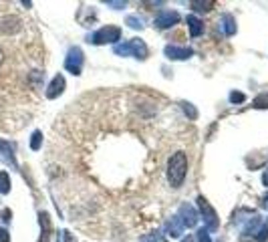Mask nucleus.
I'll return each instance as SVG.
<instances>
[{
    "label": "nucleus",
    "instance_id": "1",
    "mask_svg": "<svg viewBox=\"0 0 268 242\" xmlns=\"http://www.w3.org/2000/svg\"><path fill=\"white\" fill-rule=\"evenodd\" d=\"M188 173V156L184 151H175L168 162V180L171 188H180Z\"/></svg>",
    "mask_w": 268,
    "mask_h": 242
},
{
    "label": "nucleus",
    "instance_id": "2",
    "mask_svg": "<svg viewBox=\"0 0 268 242\" xmlns=\"http://www.w3.org/2000/svg\"><path fill=\"white\" fill-rule=\"evenodd\" d=\"M113 51H115V55H121V57H127V55H133L137 59L147 57V45L141 38H131L127 42H121V45H115Z\"/></svg>",
    "mask_w": 268,
    "mask_h": 242
},
{
    "label": "nucleus",
    "instance_id": "3",
    "mask_svg": "<svg viewBox=\"0 0 268 242\" xmlns=\"http://www.w3.org/2000/svg\"><path fill=\"white\" fill-rule=\"evenodd\" d=\"M198 208H200V212H202V216H204V228L210 232H214V230H218L220 228V220H218V214H216V210L210 206V202L206 200L204 196H200L198 198Z\"/></svg>",
    "mask_w": 268,
    "mask_h": 242
},
{
    "label": "nucleus",
    "instance_id": "4",
    "mask_svg": "<svg viewBox=\"0 0 268 242\" xmlns=\"http://www.w3.org/2000/svg\"><path fill=\"white\" fill-rule=\"evenodd\" d=\"M119 38H121V29L113 27V25H107V27L99 29L95 35H91L89 42H93V45H107V42H117Z\"/></svg>",
    "mask_w": 268,
    "mask_h": 242
},
{
    "label": "nucleus",
    "instance_id": "5",
    "mask_svg": "<svg viewBox=\"0 0 268 242\" xmlns=\"http://www.w3.org/2000/svg\"><path fill=\"white\" fill-rule=\"evenodd\" d=\"M83 51L79 47H71L69 49V55H67V61H65V69L73 73V75H81V69H83Z\"/></svg>",
    "mask_w": 268,
    "mask_h": 242
},
{
    "label": "nucleus",
    "instance_id": "6",
    "mask_svg": "<svg viewBox=\"0 0 268 242\" xmlns=\"http://www.w3.org/2000/svg\"><path fill=\"white\" fill-rule=\"evenodd\" d=\"M177 218L182 220V224L184 228H194L198 224V212L194 206H190L188 202L180 206V212H177Z\"/></svg>",
    "mask_w": 268,
    "mask_h": 242
},
{
    "label": "nucleus",
    "instance_id": "7",
    "mask_svg": "<svg viewBox=\"0 0 268 242\" xmlns=\"http://www.w3.org/2000/svg\"><path fill=\"white\" fill-rule=\"evenodd\" d=\"M180 23V14L173 12V10H162L158 16H155V27L158 29H171L173 25Z\"/></svg>",
    "mask_w": 268,
    "mask_h": 242
},
{
    "label": "nucleus",
    "instance_id": "8",
    "mask_svg": "<svg viewBox=\"0 0 268 242\" xmlns=\"http://www.w3.org/2000/svg\"><path fill=\"white\" fill-rule=\"evenodd\" d=\"M192 55H194V51L188 49V47H175V45H168L166 47V57L171 59V61H186Z\"/></svg>",
    "mask_w": 268,
    "mask_h": 242
},
{
    "label": "nucleus",
    "instance_id": "9",
    "mask_svg": "<svg viewBox=\"0 0 268 242\" xmlns=\"http://www.w3.org/2000/svg\"><path fill=\"white\" fill-rule=\"evenodd\" d=\"M218 29H220L222 35H226V36L236 35V18L232 14H222L220 23H218Z\"/></svg>",
    "mask_w": 268,
    "mask_h": 242
},
{
    "label": "nucleus",
    "instance_id": "10",
    "mask_svg": "<svg viewBox=\"0 0 268 242\" xmlns=\"http://www.w3.org/2000/svg\"><path fill=\"white\" fill-rule=\"evenodd\" d=\"M166 232H168V236H171V238H180V236L184 234L182 220L177 218V216H171L168 222H166Z\"/></svg>",
    "mask_w": 268,
    "mask_h": 242
},
{
    "label": "nucleus",
    "instance_id": "11",
    "mask_svg": "<svg viewBox=\"0 0 268 242\" xmlns=\"http://www.w3.org/2000/svg\"><path fill=\"white\" fill-rule=\"evenodd\" d=\"M63 91H65V77H63V75H57V77L51 81V85H49L47 97H49V99H57Z\"/></svg>",
    "mask_w": 268,
    "mask_h": 242
},
{
    "label": "nucleus",
    "instance_id": "12",
    "mask_svg": "<svg viewBox=\"0 0 268 242\" xmlns=\"http://www.w3.org/2000/svg\"><path fill=\"white\" fill-rule=\"evenodd\" d=\"M186 20H188V29H190V35H192V36H200V35L204 33V23H202V20H200L198 16L190 14Z\"/></svg>",
    "mask_w": 268,
    "mask_h": 242
},
{
    "label": "nucleus",
    "instance_id": "13",
    "mask_svg": "<svg viewBox=\"0 0 268 242\" xmlns=\"http://www.w3.org/2000/svg\"><path fill=\"white\" fill-rule=\"evenodd\" d=\"M40 228H42V236H40V242H49L51 220H49V214H47V212H42V214H40Z\"/></svg>",
    "mask_w": 268,
    "mask_h": 242
},
{
    "label": "nucleus",
    "instance_id": "14",
    "mask_svg": "<svg viewBox=\"0 0 268 242\" xmlns=\"http://www.w3.org/2000/svg\"><path fill=\"white\" fill-rule=\"evenodd\" d=\"M10 192V178L6 172H0V194H8Z\"/></svg>",
    "mask_w": 268,
    "mask_h": 242
},
{
    "label": "nucleus",
    "instance_id": "15",
    "mask_svg": "<svg viewBox=\"0 0 268 242\" xmlns=\"http://www.w3.org/2000/svg\"><path fill=\"white\" fill-rule=\"evenodd\" d=\"M254 240H256V242H266V240H268V218L262 222V228H258Z\"/></svg>",
    "mask_w": 268,
    "mask_h": 242
},
{
    "label": "nucleus",
    "instance_id": "16",
    "mask_svg": "<svg viewBox=\"0 0 268 242\" xmlns=\"http://www.w3.org/2000/svg\"><path fill=\"white\" fill-rule=\"evenodd\" d=\"M139 242H168V240H166V236L162 232H151V234H145Z\"/></svg>",
    "mask_w": 268,
    "mask_h": 242
},
{
    "label": "nucleus",
    "instance_id": "17",
    "mask_svg": "<svg viewBox=\"0 0 268 242\" xmlns=\"http://www.w3.org/2000/svg\"><path fill=\"white\" fill-rule=\"evenodd\" d=\"M256 109H268V93H262V95H258L256 99H254V103H252Z\"/></svg>",
    "mask_w": 268,
    "mask_h": 242
},
{
    "label": "nucleus",
    "instance_id": "18",
    "mask_svg": "<svg viewBox=\"0 0 268 242\" xmlns=\"http://www.w3.org/2000/svg\"><path fill=\"white\" fill-rule=\"evenodd\" d=\"M125 23H127L131 29H143V20H141V18H137V16H127Z\"/></svg>",
    "mask_w": 268,
    "mask_h": 242
},
{
    "label": "nucleus",
    "instance_id": "19",
    "mask_svg": "<svg viewBox=\"0 0 268 242\" xmlns=\"http://www.w3.org/2000/svg\"><path fill=\"white\" fill-rule=\"evenodd\" d=\"M192 6H194V10H200V12H202V10H210V8L214 6V2H210V0H208V2H198V0H194Z\"/></svg>",
    "mask_w": 268,
    "mask_h": 242
},
{
    "label": "nucleus",
    "instance_id": "20",
    "mask_svg": "<svg viewBox=\"0 0 268 242\" xmlns=\"http://www.w3.org/2000/svg\"><path fill=\"white\" fill-rule=\"evenodd\" d=\"M40 141H42V134H40V131H34V134H33V139H31V149H38L40 147Z\"/></svg>",
    "mask_w": 268,
    "mask_h": 242
},
{
    "label": "nucleus",
    "instance_id": "21",
    "mask_svg": "<svg viewBox=\"0 0 268 242\" xmlns=\"http://www.w3.org/2000/svg\"><path fill=\"white\" fill-rule=\"evenodd\" d=\"M196 240H198V242H212V240H210V232H208L206 228H200V230L196 232Z\"/></svg>",
    "mask_w": 268,
    "mask_h": 242
},
{
    "label": "nucleus",
    "instance_id": "22",
    "mask_svg": "<svg viewBox=\"0 0 268 242\" xmlns=\"http://www.w3.org/2000/svg\"><path fill=\"white\" fill-rule=\"evenodd\" d=\"M182 107H184V111H186V115H188L190 119H196V117H198V111H196V107H194L192 103H182Z\"/></svg>",
    "mask_w": 268,
    "mask_h": 242
},
{
    "label": "nucleus",
    "instance_id": "23",
    "mask_svg": "<svg viewBox=\"0 0 268 242\" xmlns=\"http://www.w3.org/2000/svg\"><path fill=\"white\" fill-rule=\"evenodd\" d=\"M244 99H246V97H244V93H236V91L230 93V101H232V103H242Z\"/></svg>",
    "mask_w": 268,
    "mask_h": 242
},
{
    "label": "nucleus",
    "instance_id": "24",
    "mask_svg": "<svg viewBox=\"0 0 268 242\" xmlns=\"http://www.w3.org/2000/svg\"><path fill=\"white\" fill-rule=\"evenodd\" d=\"M0 242H10V234H8V230L0 228Z\"/></svg>",
    "mask_w": 268,
    "mask_h": 242
},
{
    "label": "nucleus",
    "instance_id": "25",
    "mask_svg": "<svg viewBox=\"0 0 268 242\" xmlns=\"http://www.w3.org/2000/svg\"><path fill=\"white\" fill-rule=\"evenodd\" d=\"M107 4L113 6V8H125V2H113V0H107Z\"/></svg>",
    "mask_w": 268,
    "mask_h": 242
},
{
    "label": "nucleus",
    "instance_id": "26",
    "mask_svg": "<svg viewBox=\"0 0 268 242\" xmlns=\"http://www.w3.org/2000/svg\"><path fill=\"white\" fill-rule=\"evenodd\" d=\"M63 236H65V242H77V240H75V238H73V236H71L69 232H67V230L63 232Z\"/></svg>",
    "mask_w": 268,
    "mask_h": 242
},
{
    "label": "nucleus",
    "instance_id": "27",
    "mask_svg": "<svg viewBox=\"0 0 268 242\" xmlns=\"http://www.w3.org/2000/svg\"><path fill=\"white\" fill-rule=\"evenodd\" d=\"M262 208H266V210H268V194H266V196H262Z\"/></svg>",
    "mask_w": 268,
    "mask_h": 242
},
{
    "label": "nucleus",
    "instance_id": "28",
    "mask_svg": "<svg viewBox=\"0 0 268 242\" xmlns=\"http://www.w3.org/2000/svg\"><path fill=\"white\" fill-rule=\"evenodd\" d=\"M262 184L268 188V170H266V172H264V175H262Z\"/></svg>",
    "mask_w": 268,
    "mask_h": 242
},
{
    "label": "nucleus",
    "instance_id": "29",
    "mask_svg": "<svg viewBox=\"0 0 268 242\" xmlns=\"http://www.w3.org/2000/svg\"><path fill=\"white\" fill-rule=\"evenodd\" d=\"M182 242H194V238H192V236H188V238H184Z\"/></svg>",
    "mask_w": 268,
    "mask_h": 242
}]
</instances>
